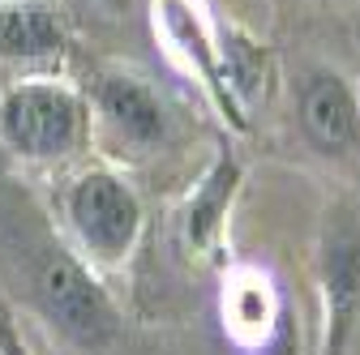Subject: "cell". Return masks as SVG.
Masks as SVG:
<instances>
[{"instance_id":"cell-1","label":"cell","mask_w":360,"mask_h":355,"mask_svg":"<svg viewBox=\"0 0 360 355\" xmlns=\"http://www.w3.org/2000/svg\"><path fill=\"white\" fill-rule=\"evenodd\" d=\"M39 300L48 308V317L82 347H99L112 330H116V317L103 300V291L86 279V270L77 261L52 253L39 270Z\"/></svg>"},{"instance_id":"cell-2","label":"cell","mask_w":360,"mask_h":355,"mask_svg":"<svg viewBox=\"0 0 360 355\" xmlns=\"http://www.w3.org/2000/svg\"><path fill=\"white\" fill-rule=\"evenodd\" d=\"M0 128L22 154H65L77 133V107L56 86H22L5 99Z\"/></svg>"},{"instance_id":"cell-3","label":"cell","mask_w":360,"mask_h":355,"mask_svg":"<svg viewBox=\"0 0 360 355\" xmlns=\"http://www.w3.org/2000/svg\"><path fill=\"white\" fill-rule=\"evenodd\" d=\"M69 214H73V227L77 236L103 253V257H116L133 244L138 236V197H133L116 175H103V171H90L77 180L73 197H69Z\"/></svg>"},{"instance_id":"cell-4","label":"cell","mask_w":360,"mask_h":355,"mask_svg":"<svg viewBox=\"0 0 360 355\" xmlns=\"http://www.w3.org/2000/svg\"><path fill=\"white\" fill-rule=\"evenodd\" d=\"M322 279H326V308H330V347H339L360 308V232L347 214H335V223L326 227Z\"/></svg>"},{"instance_id":"cell-5","label":"cell","mask_w":360,"mask_h":355,"mask_svg":"<svg viewBox=\"0 0 360 355\" xmlns=\"http://www.w3.org/2000/svg\"><path fill=\"white\" fill-rule=\"evenodd\" d=\"M300 120H304V133L322 150L352 146L356 142V128H360V116H356V99L343 86V77H335V73L309 77L304 99H300Z\"/></svg>"},{"instance_id":"cell-6","label":"cell","mask_w":360,"mask_h":355,"mask_svg":"<svg viewBox=\"0 0 360 355\" xmlns=\"http://www.w3.org/2000/svg\"><path fill=\"white\" fill-rule=\"evenodd\" d=\"M275 291L262 274H236L232 287L223 291V321H228L232 338L245 347H262L275 330Z\"/></svg>"},{"instance_id":"cell-7","label":"cell","mask_w":360,"mask_h":355,"mask_svg":"<svg viewBox=\"0 0 360 355\" xmlns=\"http://www.w3.org/2000/svg\"><path fill=\"white\" fill-rule=\"evenodd\" d=\"M60 43V22L48 5L18 0L0 9V56H43Z\"/></svg>"},{"instance_id":"cell-8","label":"cell","mask_w":360,"mask_h":355,"mask_svg":"<svg viewBox=\"0 0 360 355\" xmlns=\"http://www.w3.org/2000/svg\"><path fill=\"white\" fill-rule=\"evenodd\" d=\"M103 112L138 142H155L163 133V107L155 95L133 77H108L103 81Z\"/></svg>"},{"instance_id":"cell-9","label":"cell","mask_w":360,"mask_h":355,"mask_svg":"<svg viewBox=\"0 0 360 355\" xmlns=\"http://www.w3.org/2000/svg\"><path fill=\"white\" fill-rule=\"evenodd\" d=\"M159 18H163V26H167L172 43H176V48L185 52L189 60H198L202 69H210V65H214L210 34H206L202 18H198L189 5H185V0H159Z\"/></svg>"},{"instance_id":"cell-10","label":"cell","mask_w":360,"mask_h":355,"mask_svg":"<svg viewBox=\"0 0 360 355\" xmlns=\"http://www.w3.org/2000/svg\"><path fill=\"white\" fill-rule=\"evenodd\" d=\"M0 338H5V351H9V355H26V351H22L13 338H9V330H5V326H0Z\"/></svg>"}]
</instances>
